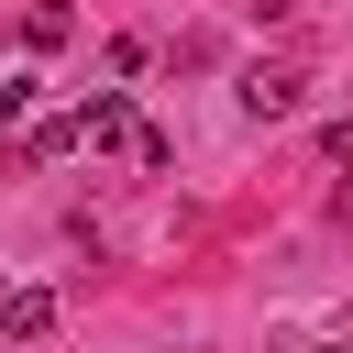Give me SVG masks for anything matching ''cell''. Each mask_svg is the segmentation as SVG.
<instances>
[{
    "label": "cell",
    "mask_w": 353,
    "mask_h": 353,
    "mask_svg": "<svg viewBox=\"0 0 353 353\" xmlns=\"http://www.w3.org/2000/svg\"><path fill=\"white\" fill-rule=\"evenodd\" d=\"M66 132H77V154H99V143H132V99H121V88H88V99L66 110Z\"/></svg>",
    "instance_id": "cell-1"
},
{
    "label": "cell",
    "mask_w": 353,
    "mask_h": 353,
    "mask_svg": "<svg viewBox=\"0 0 353 353\" xmlns=\"http://www.w3.org/2000/svg\"><path fill=\"white\" fill-rule=\"evenodd\" d=\"M298 99H309V77H298V66H243V110H254V121H287Z\"/></svg>",
    "instance_id": "cell-2"
},
{
    "label": "cell",
    "mask_w": 353,
    "mask_h": 353,
    "mask_svg": "<svg viewBox=\"0 0 353 353\" xmlns=\"http://www.w3.org/2000/svg\"><path fill=\"white\" fill-rule=\"evenodd\" d=\"M0 331H11V342H44V331H55V287H11V298H0Z\"/></svg>",
    "instance_id": "cell-3"
},
{
    "label": "cell",
    "mask_w": 353,
    "mask_h": 353,
    "mask_svg": "<svg viewBox=\"0 0 353 353\" xmlns=\"http://www.w3.org/2000/svg\"><path fill=\"white\" fill-rule=\"evenodd\" d=\"M320 154H331V165H353V121H331V132H320Z\"/></svg>",
    "instance_id": "cell-4"
},
{
    "label": "cell",
    "mask_w": 353,
    "mask_h": 353,
    "mask_svg": "<svg viewBox=\"0 0 353 353\" xmlns=\"http://www.w3.org/2000/svg\"><path fill=\"white\" fill-rule=\"evenodd\" d=\"M309 353H342V342H309Z\"/></svg>",
    "instance_id": "cell-5"
}]
</instances>
